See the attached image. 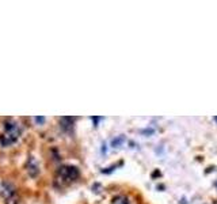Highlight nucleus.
Returning a JSON list of instances; mask_svg holds the SVG:
<instances>
[{"instance_id":"423d86ee","label":"nucleus","mask_w":217,"mask_h":204,"mask_svg":"<svg viewBox=\"0 0 217 204\" xmlns=\"http://www.w3.org/2000/svg\"><path fill=\"white\" fill-rule=\"evenodd\" d=\"M214 120H216V123H217V117H216V118H214Z\"/></svg>"},{"instance_id":"39448f33","label":"nucleus","mask_w":217,"mask_h":204,"mask_svg":"<svg viewBox=\"0 0 217 204\" xmlns=\"http://www.w3.org/2000/svg\"><path fill=\"white\" fill-rule=\"evenodd\" d=\"M34 120L38 123V124H44V123H45V117H35Z\"/></svg>"},{"instance_id":"f03ea898","label":"nucleus","mask_w":217,"mask_h":204,"mask_svg":"<svg viewBox=\"0 0 217 204\" xmlns=\"http://www.w3.org/2000/svg\"><path fill=\"white\" fill-rule=\"evenodd\" d=\"M72 121H74V118L72 117H63L61 118V125H63V128H68L72 125Z\"/></svg>"},{"instance_id":"20e7f679","label":"nucleus","mask_w":217,"mask_h":204,"mask_svg":"<svg viewBox=\"0 0 217 204\" xmlns=\"http://www.w3.org/2000/svg\"><path fill=\"white\" fill-rule=\"evenodd\" d=\"M6 204H18V199H16L15 196H10Z\"/></svg>"},{"instance_id":"7ed1b4c3","label":"nucleus","mask_w":217,"mask_h":204,"mask_svg":"<svg viewBox=\"0 0 217 204\" xmlns=\"http://www.w3.org/2000/svg\"><path fill=\"white\" fill-rule=\"evenodd\" d=\"M124 140H125L124 136H118V137H115L114 140L111 142V146H113V147H118L121 143H124Z\"/></svg>"},{"instance_id":"f257e3e1","label":"nucleus","mask_w":217,"mask_h":204,"mask_svg":"<svg viewBox=\"0 0 217 204\" xmlns=\"http://www.w3.org/2000/svg\"><path fill=\"white\" fill-rule=\"evenodd\" d=\"M58 174L63 175L65 180H75L79 175V170L75 166H65V167H61Z\"/></svg>"}]
</instances>
